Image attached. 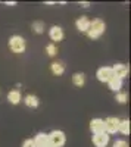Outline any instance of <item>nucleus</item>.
Masks as SVG:
<instances>
[{
	"label": "nucleus",
	"mask_w": 131,
	"mask_h": 147,
	"mask_svg": "<svg viewBox=\"0 0 131 147\" xmlns=\"http://www.w3.org/2000/svg\"><path fill=\"white\" fill-rule=\"evenodd\" d=\"M128 72H130V69H128V66L124 65V63H116V65L112 66V74H113V77L120 78V80H124V78L128 75Z\"/></svg>",
	"instance_id": "obj_6"
},
{
	"label": "nucleus",
	"mask_w": 131,
	"mask_h": 147,
	"mask_svg": "<svg viewBox=\"0 0 131 147\" xmlns=\"http://www.w3.org/2000/svg\"><path fill=\"white\" fill-rule=\"evenodd\" d=\"M75 25H77V30L80 32H87L88 28H90V19L87 16H80L75 21Z\"/></svg>",
	"instance_id": "obj_10"
},
{
	"label": "nucleus",
	"mask_w": 131,
	"mask_h": 147,
	"mask_svg": "<svg viewBox=\"0 0 131 147\" xmlns=\"http://www.w3.org/2000/svg\"><path fill=\"white\" fill-rule=\"evenodd\" d=\"M46 53L49 55L50 57L56 56V55H57V47H56V44H55V43H52V44H47V46H46Z\"/></svg>",
	"instance_id": "obj_19"
},
{
	"label": "nucleus",
	"mask_w": 131,
	"mask_h": 147,
	"mask_svg": "<svg viewBox=\"0 0 131 147\" xmlns=\"http://www.w3.org/2000/svg\"><path fill=\"white\" fill-rule=\"evenodd\" d=\"M90 129L93 134H100L105 132V124H103V119L100 118H94L90 121Z\"/></svg>",
	"instance_id": "obj_8"
},
{
	"label": "nucleus",
	"mask_w": 131,
	"mask_h": 147,
	"mask_svg": "<svg viewBox=\"0 0 131 147\" xmlns=\"http://www.w3.org/2000/svg\"><path fill=\"white\" fill-rule=\"evenodd\" d=\"M113 147H128V143L125 140H116L113 143Z\"/></svg>",
	"instance_id": "obj_21"
},
{
	"label": "nucleus",
	"mask_w": 131,
	"mask_h": 147,
	"mask_svg": "<svg viewBox=\"0 0 131 147\" xmlns=\"http://www.w3.org/2000/svg\"><path fill=\"white\" fill-rule=\"evenodd\" d=\"M72 82L75 87H82L86 84V75L82 72H75L72 75Z\"/></svg>",
	"instance_id": "obj_15"
},
{
	"label": "nucleus",
	"mask_w": 131,
	"mask_h": 147,
	"mask_svg": "<svg viewBox=\"0 0 131 147\" xmlns=\"http://www.w3.org/2000/svg\"><path fill=\"white\" fill-rule=\"evenodd\" d=\"M49 143L55 147H62L65 143H66V136L63 131H59V129H55L49 134Z\"/></svg>",
	"instance_id": "obj_3"
},
{
	"label": "nucleus",
	"mask_w": 131,
	"mask_h": 147,
	"mask_svg": "<svg viewBox=\"0 0 131 147\" xmlns=\"http://www.w3.org/2000/svg\"><path fill=\"white\" fill-rule=\"evenodd\" d=\"M44 147H55V146H52V144H50V143H49V144H46V146H44Z\"/></svg>",
	"instance_id": "obj_24"
},
{
	"label": "nucleus",
	"mask_w": 131,
	"mask_h": 147,
	"mask_svg": "<svg viewBox=\"0 0 131 147\" xmlns=\"http://www.w3.org/2000/svg\"><path fill=\"white\" fill-rule=\"evenodd\" d=\"M9 49L14 53L16 55H21L25 52V49H27V41L24 37L21 35H12L10 38H9Z\"/></svg>",
	"instance_id": "obj_2"
},
{
	"label": "nucleus",
	"mask_w": 131,
	"mask_h": 147,
	"mask_svg": "<svg viewBox=\"0 0 131 147\" xmlns=\"http://www.w3.org/2000/svg\"><path fill=\"white\" fill-rule=\"evenodd\" d=\"M115 100H116L118 103L124 105V103H127V102H128V94H127V93H121V91H118V93H116V96H115Z\"/></svg>",
	"instance_id": "obj_20"
},
{
	"label": "nucleus",
	"mask_w": 131,
	"mask_h": 147,
	"mask_svg": "<svg viewBox=\"0 0 131 147\" xmlns=\"http://www.w3.org/2000/svg\"><path fill=\"white\" fill-rule=\"evenodd\" d=\"M93 144L96 147H106L109 144V136L106 132L93 134Z\"/></svg>",
	"instance_id": "obj_7"
},
{
	"label": "nucleus",
	"mask_w": 131,
	"mask_h": 147,
	"mask_svg": "<svg viewBox=\"0 0 131 147\" xmlns=\"http://www.w3.org/2000/svg\"><path fill=\"white\" fill-rule=\"evenodd\" d=\"M21 100H22V96H21L19 90H10L7 93V102L10 105H18Z\"/></svg>",
	"instance_id": "obj_11"
},
{
	"label": "nucleus",
	"mask_w": 131,
	"mask_h": 147,
	"mask_svg": "<svg viewBox=\"0 0 131 147\" xmlns=\"http://www.w3.org/2000/svg\"><path fill=\"white\" fill-rule=\"evenodd\" d=\"M118 131L122 132L124 136H128L130 134V121L128 119H121L120 121V127H118Z\"/></svg>",
	"instance_id": "obj_17"
},
{
	"label": "nucleus",
	"mask_w": 131,
	"mask_h": 147,
	"mask_svg": "<svg viewBox=\"0 0 131 147\" xmlns=\"http://www.w3.org/2000/svg\"><path fill=\"white\" fill-rule=\"evenodd\" d=\"M31 28H32V31H34L35 34H43L46 27H44V22H43V21H34L32 25H31Z\"/></svg>",
	"instance_id": "obj_18"
},
{
	"label": "nucleus",
	"mask_w": 131,
	"mask_h": 147,
	"mask_svg": "<svg viewBox=\"0 0 131 147\" xmlns=\"http://www.w3.org/2000/svg\"><path fill=\"white\" fill-rule=\"evenodd\" d=\"M49 37L52 41H62L63 40V30L57 25H53L49 30Z\"/></svg>",
	"instance_id": "obj_9"
},
{
	"label": "nucleus",
	"mask_w": 131,
	"mask_h": 147,
	"mask_svg": "<svg viewBox=\"0 0 131 147\" xmlns=\"http://www.w3.org/2000/svg\"><path fill=\"white\" fill-rule=\"evenodd\" d=\"M35 146L37 147H44L46 144H49V134H44V132H40L35 136V138H32Z\"/></svg>",
	"instance_id": "obj_12"
},
{
	"label": "nucleus",
	"mask_w": 131,
	"mask_h": 147,
	"mask_svg": "<svg viewBox=\"0 0 131 147\" xmlns=\"http://www.w3.org/2000/svg\"><path fill=\"white\" fill-rule=\"evenodd\" d=\"M24 103H25L28 107H37V106L40 105V100H38L37 96L28 94V96H25V99H24Z\"/></svg>",
	"instance_id": "obj_16"
},
{
	"label": "nucleus",
	"mask_w": 131,
	"mask_h": 147,
	"mask_svg": "<svg viewBox=\"0 0 131 147\" xmlns=\"http://www.w3.org/2000/svg\"><path fill=\"white\" fill-rule=\"evenodd\" d=\"M22 147H37V146H35V143H34V140H32V138H28V140L24 141Z\"/></svg>",
	"instance_id": "obj_22"
},
{
	"label": "nucleus",
	"mask_w": 131,
	"mask_h": 147,
	"mask_svg": "<svg viewBox=\"0 0 131 147\" xmlns=\"http://www.w3.org/2000/svg\"><path fill=\"white\" fill-rule=\"evenodd\" d=\"M80 5H81L82 7H88V6H90V3H88V2H80Z\"/></svg>",
	"instance_id": "obj_23"
},
{
	"label": "nucleus",
	"mask_w": 131,
	"mask_h": 147,
	"mask_svg": "<svg viewBox=\"0 0 131 147\" xmlns=\"http://www.w3.org/2000/svg\"><path fill=\"white\" fill-rule=\"evenodd\" d=\"M120 121H121L120 118H115V116H109V118H106V119L103 121V124H105V132L108 134V136L118 132Z\"/></svg>",
	"instance_id": "obj_4"
},
{
	"label": "nucleus",
	"mask_w": 131,
	"mask_h": 147,
	"mask_svg": "<svg viewBox=\"0 0 131 147\" xmlns=\"http://www.w3.org/2000/svg\"><path fill=\"white\" fill-rule=\"evenodd\" d=\"M108 85H109V88H111L112 91L118 93V91L121 90V87H122V80L116 78V77H112V78L108 81Z\"/></svg>",
	"instance_id": "obj_13"
},
{
	"label": "nucleus",
	"mask_w": 131,
	"mask_h": 147,
	"mask_svg": "<svg viewBox=\"0 0 131 147\" xmlns=\"http://www.w3.org/2000/svg\"><path fill=\"white\" fill-rule=\"evenodd\" d=\"M105 30H106V24L102 19H99V18L93 19V21H90V28L87 31V35L90 37V38L96 40V38H99V37L105 32Z\"/></svg>",
	"instance_id": "obj_1"
},
{
	"label": "nucleus",
	"mask_w": 131,
	"mask_h": 147,
	"mask_svg": "<svg viewBox=\"0 0 131 147\" xmlns=\"http://www.w3.org/2000/svg\"><path fill=\"white\" fill-rule=\"evenodd\" d=\"M96 77L100 82H108L112 77H113V74H112V68L111 66H102L97 69L96 72Z\"/></svg>",
	"instance_id": "obj_5"
},
{
	"label": "nucleus",
	"mask_w": 131,
	"mask_h": 147,
	"mask_svg": "<svg viewBox=\"0 0 131 147\" xmlns=\"http://www.w3.org/2000/svg\"><path fill=\"white\" fill-rule=\"evenodd\" d=\"M50 69H52V72L55 74V75H62V74L65 72V65H63V62H61V60H57V62H53L52 65H50Z\"/></svg>",
	"instance_id": "obj_14"
}]
</instances>
